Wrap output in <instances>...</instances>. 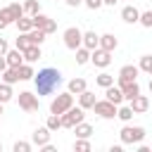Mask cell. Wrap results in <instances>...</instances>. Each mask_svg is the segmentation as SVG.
<instances>
[{
	"instance_id": "cell-1",
	"label": "cell",
	"mask_w": 152,
	"mask_h": 152,
	"mask_svg": "<svg viewBox=\"0 0 152 152\" xmlns=\"http://www.w3.org/2000/svg\"><path fill=\"white\" fill-rule=\"evenodd\" d=\"M33 83H36V95L40 97V95H52L59 86H62V74H59V69H55V66H45V69H40L36 76H33Z\"/></svg>"
},
{
	"instance_id": "cell-2",
	"label": "cell",
	"mask_w": 152,
	"mask_h": 152,
	"mask_svg": "<svg viewBox=\"0 0 152 152\" xmlns=\"http://www.w3.org/2000/svg\"><path fill=\"white\" fill-rule=\"evenodd\" d=\"M145 135H147V133H145L142 126H128V124H126V126L121 128V133H119V138H121L124 145H138V142L145 140Z\"/></svg>"
},
{
	"instance_id": "cell-3",
	"label": "cell",
	"mask_w": 152,
	"mask_h": 152,
	"mask_svg": "<svg viewBox=\"0 0 152 152\" xmlns=\"http://www.w3.org/2000/svg\"><path fill=\"white\" fill-rule=\"evenodd\" d=\"M62 119V128H74L76 124L86 121V109L83 107H69L64 114H59Z\"/></svg>"
},
{
	"instance_id": "cell-4",
	"label": "cell",
	"mask_w": 152,
	"mask_h": 152,
	"mask_svg": "<svg viewBox=\"0 0 152 152\" xmlns=\"http://www.w3.org/2000/svg\"><path fill=\"white\" fill-rule=\"evenodd\" d=\"M69 107H74V95L66 90V93H59V95L50 102V114H64Z\"/></svg>"
},
{
	"instance_id": "cell-5",
	"label": "cell",
	"mask_w": 152,
	"mask_h": 152,
	"mask_svg": "<svg viewBox=\"0 0 152 152\" xmlns=\"http://www.w3.org/2000/svg\"><path fill=\"white\" fill-rule=\"evenodd\" d=\"M62 38H64V45H66L69 50H76V48L83 45V31L76 28V26H69V28L62 33Z\"/></svg>"
},
{
	"instance_id": "cell-6",
	"label": "cell",
	"mask_w": 152,
	"mask_h": 152,
	"mask_svg": "<svg viewBox=\"0 0 152 152\" xmlns=\"http://www.w3.org/2000/svg\"><path fill=\"white\" fill-rule=\"evenodd\" d=\"M116 107H119V104L109 102L107 97H104V100H95V104H93L95 114L102 116V119H114V116H116Z\"/></svg>"
},
{
	"instance_id": "cell-7",
	"label": "cell",
	"mask_w": 152,
	"mask_h": 152,
	"mask_svg": "<svg viewBox=\"0 0 152 152\" xmlns=\"http://www.w3.org/2000/svg\"><path fill=\"white\" fill-rule=\"evenodd\" d=\"M90 62H93L97 69H107V66L112 64V52H107V50H102V48H95V50H90Z\"/></svg>"
},
{
	"instance_id": "cell-8",
	"label": "cell",
	"mask_w": 152,
	"mask_h": 152,
	"mask_svg": "<svg viewBox=\"0 0 152 152\" xmlns=\"http://www.w3.org/2000/svg\"><path fill=\"white\" fill-rule=\"evenodd\" d=\"M31 19H33V26H36V28H43L48 36L57 31V21H55V19H50V17H45V14H40V12H38V14H33Z\"/></svg>"
},
{
	"instance_id": "cell-9",
	"label": "cell",
	"mask_w": 152,
	"mask_h": 152,
	"mask_svg": "<svg viewBox=\"0 0 152 152\" xmlns=\"http://www.w3.org/2000/svg\"><path fill=\"white\" fill-rule=\"evenodd\" d=\"M119 88H121V93H124V100H133L135 95H140V86H138V81H124V78H119V83H116Z\"/></svg>"
},
{
	"instance_id": "cell-10",
	"label": "cell",
	"mask_w": 152,
	"mask_h": 152,
	"mask_svg": "<svg viewBox=\"0 0 152 152\" xmlns=\"http://www.w3.org/2000/svg\"><path fill=\"white\" fill-rule=\"evenodd\" d=\"M19 107L24 112H36L38 109V95L36 93H28V90L19 93Z\"/></svg>"
},
{
	"instance_id": "cell-11",
	"label": "cell",
	"mask_w": 152,
	"mask_h": 152,
	"mask_svg": "<svg viewBox=\"0 0 152 152\" xmlns=\"http://www.w3.org/2000/svg\"><path fill=\"white\" fill-rule=\"evenodd\" d=\"M50 133H52V131H50L48 126H40V128H36V131H33L31 142H33V145H38V147H43V145H48V142H50Z\"/></svg>"
},
{
	"instance_id": "cell-12",
	"label": "cell",
	"mask_w": 152,
	"mask_h": 152,
	"mask_svg": "<svg viewBox=\"0 0 152 152\" xmlns=\"http://www.w3.org/2000/svg\"><path fill=\"white\" fill-rule=\"evenodd\" d=\"M121 19H124L126 24H138V19H140V10H138L135 5H126V7L121 10Z\"/></svg>"
},
{
	"instance_id": "cell-13",
	"label": "cell",
	"mask_w": 152,
	"mask_h": 152,
	"mask_svg": "<svg viewBox=\"0 0 152 152\" xmlns=\"http://www.w3.org/2000/svg\"><path fill=\"white\" fill-rule=\"evenodd\" d=\"M5 59H7V66H21V64H24V52H21L19 48L7 50V52H5Z\"/></svg>"
},
{
	"instance_id": "cell-14",
	"label": "cell",
	"mask_w": 152,
	"mask_h": 152,
	"mask_svg": "<svg viewBox=\"0 0 152 152\" xmlns=\"http://www.w3.org/2000/svg\"><path fill=\"white\" fill-rule=\"evenodd\" d=\"M138 74H140V69L135 64H124L119 69V78H124V81H138Z\"/></svg>"
},
{
	"instance_id": "cell-15",
	"label": "cell",
	"mask_w": 152,
	"mask_h": 152,
	"mask_svg": "<svg viewBox=\"0 0 152 152\" xmlns=\"http://www.w3.org/2000/svg\"><path fill=\"white\" fill-rule=\"evenodd\" d=\"M104 97H107L109 102H114V104H121V102H124V93H121V88L114 86V83L104 88Z\"/></svg>"
},
{
	"instance_id": "cell-16",
	"label": "cell",
	"mask_w": 152,
	"mask_h": 152,
	"mask_svg": "<svg viewBox=\"0 0 152 152\" xmlns=\"http://www.w3.org/2000/svg\"><path fill=\"white\" fill-rule=\"evenodd\" d=\"M131 109H133V114H142V112H147V107H150V100L145 97V95H135L131 102Z\"/></svg>"
},
{
	"instance_id": "cell-17",
	"label": "cell",
	"mask_w": 152,
	"mask_h": 152,
	"mask_svg": "<svg viewBox=\"0 0 152 152\" xmlns=\"http://www.w3.org/2000/svg\"><path fill=\"white\" fill-rule=\"evenodd\" d=\"M116 45H119V40H116V36H114V33H102V36H100V48H102V50L114 52V50H116Z\"/></svg>"
},
{
	"instance_id": "cell-18",
	"label": "cell",
	"mask_w": 152,
	"mask_h": 152,
	"mask_svg": "<svg viewBox=\"0 0 152 152\" xmlns=\"http://www.w3.org/2000/svg\"><path fill=\"white\" fill-rule=\"evenodd\" d=\"M24 52V62H28V64H33V62H38L40 57H43V52H40V45H28L26 50H21Z\"/></svg>"
},
{
	"instance_id": "cell-19",
	"label": "cell",
	"mask_w": 152,
	"mask_h": 152,
	"mask_svg": "<svg viewBox=\"0 0 152 152\" xmlns=\"http://www.w3.org/2000/svg\"><path fill=\"white\" fill-rule=\"evenodd\" d=\"M76 97H78V107H83V109H93V104H95V93H90V90L86 88V90L78 93Z\"/></svg>"
},
{
	"instance_id": "cell-20",
	"label": "cell",
	"mask_w": 152,
	"mask_h": 152,
	"mask_svg": "<svg viewBox=\"0 0 152 152\" xmlns=\"http://www.w3.org/2000/svg\"><path fill=\"white\" fill-rule=\"evenodd\" d=\"M0 78H2V83H10V86H14V83L19 81V66H7V69L0 74Z\"/></svg>"
},
{
	"instance_id": "cell-21",
	"label": "cell",
	"mask_w": 152,
	"mask_h": 152,
	"mask_svg": "<svg viewBox=\"0 0 152 152\" xmlns=\"http://www.w3.org/2000/svg\"><path fill=\"white\" fill-rule=\"evenodd\" d=\"M83 48H88V50L100 48V36H97L95 31H86V33H83Z\"/></svg>"
},
{
	"instance_id": "cell-22",
	"label": "cell",
	"mask_w": 152,
	"mask_h": 152,
	"mask_svg": "<svg viewBox=\"0 0 152 152\" xmlns=\"http://www.w3.org/2000/svg\"><path fill=\"white\" fill-rule=\"evenodd\" d=\"M71 131L76 133V138H90V135H93V126H90V124H86V121L76 124Z\"/></svg>"
},
{
	"instance_id": "cell-23",
	"label": "cell",
	"mask_w": 152,
	"mask_h": 152,
	"mask_svg": "<svg viewBox=\"0 0 152 152\" xmlns=\"http://www.w3.org/2000/svg\"><path fill=\"white\" fill-rule=\"evenodd\" d=\"M14 24H17V28H19V33H28V31L33 28V19H31L28 14H24V17H19V19L14 21Z\"/></svg>"
},
{
	"instance_id": "cell-24",
	"label": "cell",
	"mask_w": 152,
	"mask_h": 152,
	"mask_svg": "<svg viewBox=\"0 0 152 152\" xmlns=\"http://www.w3.org/2000/svg\"><path fill=\"white\" fill-rule=\"evenodd\" d=\"M66 88H69V93H71V95L83 93V90H86V78H71V81L66 83Z\"/></svg>"
},
{
	"instance_id": "cell-25",
	"label": "cell",
	"mask_w": 152,
	"mask_h": 152,
	"mask_svg": "<svg viewBox=\"0 0 152 152\" xmlns=\"http://www.w3.org/2000/svg\"><path fill=\"white\" fill-rule=\"evenodd\" d=\"M7 14H10L12 24H14L19 17H24V5H19V2H12V5H7Z\"/></svg>"
},
{
	"instance_id": "cell-26",
	"label": "cell",
	"mask_w": 152,
	"mask_h": 152,
	"mask_svg": "<svg viewBox=\"0 0 152 152\" xmlns=\"http://www.w3.org/2000/svg\"><path fill=\"white\" fill-rule=\"evenodd\" d=\"M45 38H48V33H45L43 28H36V26H33V28L28 31V40H31L33 45H40V43H43Z\"/></svg>"
},
{
	"instance_id": "cell-27",
	"label": "cell",
	"mask_w": 152,
	"mask_h": 152,
	"mask_svg": "<svg viewBox=\"0 0 152 152\" xmlns=\"http://www.w3.org/2000/svg\"><path fill=\"white\" fill-rule=\"evenodd\" d=\"M74 52H76V64H78V66H83V64L90 62V50H88V48L81 45V48H76Z\"/></svg>"
},
{
	"instance_id": "cell-28",
	"label": "cell",
	"mask_w": 152,
	"mask_h": 152,
	"mask_svg": "<svg viewBox=\"0 0 152 152\" xmlns=\"http://www.w3.org/2000/svg\"><path fill=\"white\" fill-rule=\"evenodd\" d=\"M36 76V71H33V66L28 64V62H24L21 66H19V81H31Z\"/></svg>"
},
{
	"instance_id": "cell-29",
	"label": "cell",
	"mask_w": 152,
	"mask_h": 152,
	"mask_svg": "<svg viewBox=\"0 0 152 152\" xmlns=\"http://www.w3.org/2000/svg\"><path fill=\"white\" fill-rule=\"evenodd\" d=\"M116 116H119L124 124H128V121L133 119V109H131V104H121V107H116Z\"/></svg>"
},
{
	"instance_id": "cell-30",
	"label": "cell",
	"mask_w": 152,
	"mask_h": 152,
	"mask_svg": "<svg viewBox=\"0 0 152 152\" xmlns=\"http://www.w3.org/2000/svg\"><path fill=\"white\" fill-rule=\"evenodd\" d=\"M38 12H40V2H38V0H26V2H24V14L33 17V14H38Z\"/></svg>"
},
{
	"instance_id": "cell-31",
	"label": "cell",
	"mask_w": 152,
	"mask_h": 152,
	"mask_svg": "<svg viewBox=\"0 0 152 152\" xmlns=\"http://www.w3.org/2000/svg\"><path fill=\"white\" fill-rule=\"evenodd\" d=\"M95 83H97L100 88H107V86H112V83H114V76H112V74H107V71H102V74H97V76H95Z\"/></svg>"
},
{
	"instance_id": "cell-32",
	"label": "cell",
	"mask_w": 152,
	"mask_h": 152,
	"mask_svg": "<svg viewBox=\"0 0 152 152\" xmlns=\"http://www.w3.org/2000/svg\"><path fill=\"white\" fill-rule=\"evenodd\" d=\"M12 95H14V93H12V86H10V83H0V102L7 104V102L12 100Z\"/></svg>"
},
{
	"instance_id": "cell-33",
	"label": "cell",
	"mask_w": 152,
	"mask_h": 152,
	"mask_svg": "<svg viewBox=\"0 0 152 152\" xmlns=\"http://www.w3.org/2000/svg\"><path fill=\"white\" fill-rule=\"evenodd\" d=\"M45 126H48L50 131L62 128V119H59V114H50V116H48V121H45Z\"/></svg>"
},
{
	"instance_id": "cell-34",
	"label": "cell",
	"mask_w": 152,
	"mask_h": 152,
	"mask_svg": "<svg viewBox=\"0 0 152 152\" xmlns=\"http://www.w3.org/2000/svg\"><path fill=\"white\" fill-rule=\"evenodd\" d=\"M88 150H90L88 138H76L74 140V152H88Z\"/></svg>"
},
{
	"instance_id": "cell-35",
	"label": "cell",
	"mask_w": 152,
	"mask_h": 152,
	"mask_svg": "<svg viewBox=\"0 0 152 152\" xmlns=\"http://www.w3.org/2000/svg\"><path fill=\"white\" fill-rule=\"evenodd\" d=\"M138 69H140V71H145V74H150V71H152V55H142V57H140Z\"/></svg>"
},
{
	"instance_id": "cell-36",
	"label": "cell",
	"mask_w": 152,
	"mask_h": 152,
	"mask_svg": "<svg viewBox=\"0 0 152 152\" xmlns=\"http://www.w3.org/2000/svg\"><path fill=\"white\" fill-rule=\"evenodd\" d=\"M138 24H142L145 28H152V10H145V12H140V19H138Z\"/></svg>"
},
{
	"instance_id": "cell-37",
	"label": "cell",
	"mask_w": 152,
	"mask_h": 152,
	"mask_svg": "<svg viewBox=\"0 0 152 152\" xmlns=\"http://www.w3.org/2000/svg\"><path fill=\"white\" fill-rule=\"evenodd\" d=\"M31 147H33V142H26V140H17V142L12 145L14 152H31Z\"/></svg>"
},
{
	"instance_id": "cell-38",
	"label": "cell",
	"mask_w": 152,
	"mask_h": 152,
	"mask_svg": "<svg viewBox=\"0 0 152 152\" xmlns=\"http://www.w3.org/2000/svg\"><path fill=\"white\" fill-rule=\"evenodd\" d=\"M28 45H33V43L28 40V33H19V36H17V48H19V50H26Z\"/></svg>"
},
{
	"instance_id": "cell-39",
	"label": "cell",
	"mask_w": 152,
	"mask_h": 152,
	"mask_svg": "<svg viewBox=\"0 0 152 152\" xmlns=\"http://www.w3.org/2000/svg\"><path fill=\"white\" fill-rule=\"evenodd\" d=\"M83 5H86L88 10H100V7H102V0H83Z\"/></svg>"
},
{
	"instance_id": "cell-40",
	"label": "cell",
	"mask_w": 152,
	"mask_h": 152,
	"mask_svg": "<svg viewBox=\"0 0 152 152\" xmlns=\"http://www.w3.org/2000/svg\"><path fill=\"white\" fill-rule=\"evenodd\" d=\"M7 50H10V45H7V40H5V38H0V55H5Z\"/></svg>"
},
{
	"instance_id": "cell-41",
	"label": "cell",
	"mask_w": 152,
	"mask_h": 152,
	"mask_svg": "<svg viewBox=\"0 0 152 152\" xmlns=\"http://www.w3.org/2000/svg\"><path fill=\"white\" fill-rule=\"evenodd\" d=\"M7 69V59H5V55H0V74Z\"/></svg>"
},
{
	"instance_id": "cell-42",
	"label": "cell",
	"mask_w": 152,
	"mask_h": 152,
	"mask_svg": "<svg viewBox=\"0 0 152 152\" xmlns=\"http://www.w3.org/2000/svg\"><path fill=\"white\" fill-rule=\"evenodd\" d=\"M69 7H78V5H83V0H64Z\"/></svg>"
},
{
	"instance_id": "cell-43",
	"label": "cell",
	"mask_w": 152,
	"mask_h": 152,
	"mask_svg": "<svg viewBox=\"0 0 152 152\" xmlns=\"http://www.w3.org/2000/svg\"><path fill=\"white\" fill-rule=\"evenodd\" d=\"M7 26H10V24H7V19H5V17H2V14H0V31H5V28H7Z\"/></svg>"
},
{
	"instance_id": "cell-44",
	"label": "cell",
	"mask_w": 152,
	"mask_h": 152,
	"mask_svg": "<svg viewBox=\"0 0 152 152\" xmlns=\"http://www.w3.org/2000/svg\"><path fill=\"white\" fill-rule=\"evenodd\" d=\"M40 150H43V152H55V147H52V145H50V142H48V145H43V147H40Z\"/></svg>"
},
{
	"instance_id": "cell-45",
	"label": "cell",
	"mask_w": 152,
	"mask_h": 152,
	"mask_svg": "<svg viewBox=\"0 0 152 152\" xmlns=\"http://www.w3.org/2000/svg\"><path fill=\"white\" fill-rule=\"evenodd\" d=\"M138 152H152V150H150L147 145H140V142H138Z\"/></svg>"
},
{
	"instance_id": "cell-46",
	"label": "cell",
	"mask_w": 152,
	"mask_h": 152,
	"mask_svg": "<svg viewBox=\"0 0 152 152\" xmlns=\"http://www.w3.org/2000/svg\"><path fill=\"white\" fill-rule=\"evenodd\" d=\"M116 2H119V0H102V5H109V7H114Z\"/></svg>"
},
{
	"instance_id": "cell-47",
	"label": "cell",
	"mask_w": 152,
	"mask_h": 152,
	"mask_svg": "<svg viewBox=\"0 0 152 152\" xmlns=\"http://www.w3.org/2000/svg\"><path fill=\"white\" fill-rule=\"evenodd\" d=\"M150 95H152V78H150Z\"/></svg>"
},
{
	"instance_id": "cell-48",
	"label": "cell",
	"mask_w": 152,
	"mask_h": 152,
	"mask_svg": "<svg viewBox=\"0 0 152 152\" xmlns=\"http://www.w3.org/2000/svg\"><path fill=\"white\" fill-rule=\"evenodd\" d=\"M0 114H2V102H0Z\"/></svg>"
},
{
	"instance_id": "cell-49",
	"label": "cell",
	"mask_w": 152,
	"mask_h": 152,
	"mask_svg": "<svg viewBox=\"0 0 152 152\" xmlns=\"http://www.w3.org/2000/svg\"><path fill=\"white\" fill-rule=\"evenodd\" d=\"M0 152H2V142H0Z\"/></svg>"
},
{
	"instance_id": "cell-50",
	"label": "cell",
	"mask_w": 152,
	"mask_h": 152,
	"mask_svg": "<svg viewBox=\"0 0 152 152\" xmlns=\"http://www.w3.org/2000/svg\"><path fill=\"white\" fill-rule=\"evenodd\" d=\"M150 76H152V71H150Z\"/></svg>"
}]
</instances>
